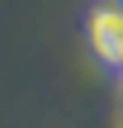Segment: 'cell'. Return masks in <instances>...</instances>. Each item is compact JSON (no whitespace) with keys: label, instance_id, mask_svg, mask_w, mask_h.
<instances>
[{"label":"cell","instance_id":"1","mask_svg":"<svg viewBox=\"0 0 123 128\" xmlns=\"http://www.w3.org/2000/svg\"><path fill=\"white\" fill-rule=\"evenodd\" d=\"M85 43H90V52L104 66L123 71V0H95L90 5V14H85Z\"/></svg>","mask_w":123,"mask_h":128},{"label":"cell","instance_id":"2","mask_svg":"<svg viewBox=\"0 0 123 128\" xmlns=\"http://www.w3.org/2000/svg\"><path fill=\"white\" fill-rule=\"evenodd\" d=\"M119 124H123V104H119Z\"/></svg>","mask_w":123,"mask_h":128}]
</instances>
